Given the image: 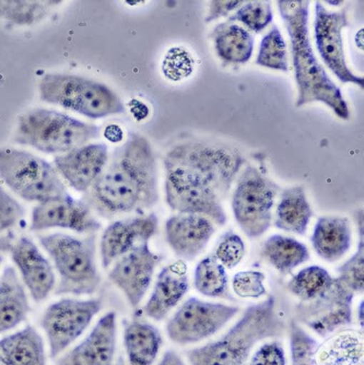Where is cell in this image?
I'll return each instance as SVG.
<instances>
[{
  "label": "cell",
  "instance_id": "11",
  "mask_svg": "<svg viewBox=\"0 0 364 365\" xmlns=\"http://www.w3.org/2000/svg\"><path fill=\"white\" fill-rule=\"evenodd\" d=\"M101 309L100 299L78 300L66 297L49 305L40 324L46 335L51 358L61 356L81 337Z\"/></svg>",
  "mask_w": 364,
  "mask_h": 365
},
{
  "label": "cell",
  "instance_id": "16",
  "mask_svg": "<svg viewBox=\"0 0 364 365\" xmlns=\"http://www.w3.org/2000/svg\"><path fill=\"white\" fill-rule=\"evenodd\" d=\"M100 227L101 223L86 202L76 200L69 195L40 202L31 215V230L34 232L65 229L92 235Z\"/></svg>",
  "mask_w": 364,
  "mask_h": 365
},
{
  "label": "cell",
  "instance_id": "3",
  "mask_svg": "<svg viewBox=\"0 0 364 365\" xmlns=\"http://www.w3.org/2000/svg\"><path fill=\"white\" fill-rule=\"evenodd\" d=\"M285 325L275 312V297L251 305L223 337L187 351L191 365H248L253 348L280 337Z\"/></svg>",
  "mask_w": 364,
  "mask_h": 365
},
{
  "label": "cell",
  "instance_id": "37",
  "mask_svg": "<svg viewBox=\"0 0 364 365\" xmlns=\"http://www.w3.org/2000/svg\"><path fill=\"white\" fill-rule=\"evenodd\" d=\"M194 58L184 47L168 49L162 63V71L168 79L181 81L189 77L194 71Z\"/></svg>",
  "mask_w": 364,
  "mask_h": 365
},
{
  "label": "cell",
  "instance_id": "28",
  "mask_svg": "<svg viewBox=\"0 0 364 365\" xmlns=\"http://www.w3.org/2000/svg\"><path fill=\"white\" fill-rule=\"evenodd\" d=\"M313 210L303 186L285 188L275 209V227L285 232L304 235L308 231Z\"/></svg>",
  "mask_w": 364,
  "mask_h": 365
},
{
  "label": "cell",
  "instance_id": "12",
  "mask_svg": "<svg viewBox=\"0 0 364 365\" xmlns=\"http://www.w3.org/2000/svg\"><path fill=\"white\" fill-rule=\"evenodd\" d=\"M233 305L206 302L197 297L185 301L166 324V333L174 344H192L218 333L238 315Z\"/></svg>",
  "mask_w": 364,
  "mask_h": 365
},
{
  "label": "cell",
  "instance_id": "38",
  "mask_svg": "<svg viewBox=\"0 0 364 365\" xmlns=\"http://www.w3.org/2000/svg\"><path fill=\"white\" fill-rule=\"evenodd\" d=\"M363 240L359 242L355 255L347 260L338 269V280L351 292L363 293L364 290V253Z\"/></svg>",
  "mask_w": 364,
  "mask_h": 365
},
{
  "label": "cell",
  "instance_id": "22",
  "mask_svg": "<svg viewBox=\"0 0 364 365\" xmlns=\"http://www.w3.org/2000/svg\"><path fill=\"white\" fill-rule=\"evenodd\" d=\"M187 264L180 259L160 272L147 304L143 307L146 317L153 321H162L173 309L178 307L188 292Z\"/></svg>",
  "mask_w": 364,
  "mask_h": 365
},
{
  "label": "cell",
  "instance_id": "30",
  "mask_svg": "<svg viewBox=\"0 0 364 365\" xmlns=\"http://www.w3.org/2000/svg\"><path fill=\"white\" fill-rule=\"evenodd\" d=\"M262 256L277 272L288 274L310 259V252L301 242L277 235L266 240Z\"/></svg>",
  "mask_w": 364,
  "mask_h": 365
},
{
  "label": "cell",
  "instance_id": "23",
  "mask_svg": "<svg viewBox=\"0 0 364 365\" xmlns=\"http://www.w3.org/2000/svg\"><path fill=\"white\" fill-rule=\"evenodd\" d=\"M310 242L320 258L329 262H338L351 247L350 221L338 215L320 217L314 227Z\"/></svg>",
  "mask_w": 364,
  "mask_h": 365
},
{
  "label": "cell",
  "instance_id": "18",
  "mask_svg": "<svg viewBox=\"0 0 364 365\" xmlns=\"http://www.w3.org/2000/svg\"><path fill=\"white\" fill-rule=\"evenodd\" d=\"M11 259L26 292L33 300L42 302L56 288V276L49 260L29 237L14 242Z\"/></svg>",
  "mask_w": 364,
  "mask_h": 365
},
{
  "label": "cell",
  "instance_id": "43",
  "mask_svg": "<svg viewBox=\"0 0 364 365\" xmlns=\"http://www.w3.org/2000/svg\"><path fill=\"white\" fill-rule=\"evenodd\" d=\"M246 1L238 0V1H211L209 3V11L206 16V24L215 21L221 16H227L230 12L238 9L241 6L244 5Z\"/></svg>",
  "mask_w": 364,
  "mask_h": 365
},
{
  "label": "cell",
  "instance_id": "25",
  "mask_svg": "<svg viewBox=\"0 0 364 365\" xmlns=\"http://www.w3.org/2000/svg\"><path fill=\"white\" fill-rule=\"evenodd\" d=\"M0 356L8 365H46L44 341L33 326L0 339Z\"/></svg>",
  "mask_w": 364,
  "mask_h": 365
},
{
  "label": "cell",
  "instance_id": "32",
  "mask_svg": "<svg viewBox=\"0 0 364 365\" xmlns=\"http://www.w3.org/2000/svg\"><path fill=\"white\" fill-rule=\"evenodd\" d=\"M194 286L201 294L215 299H231L227 269L213 255L207 256L197 264Z\"/></svg>",
  "mask_w": 364,
  "mask_h": 365
},
{
  "label": "cell",
  "instance_id": "35",
  "mask_svg": "<svg viewBox=\"0 0 364 365\" xmlns=\"http://www.w3.org/2000/svg\"><path fill=\"white\" fill-rule=\"evenodd\" d=\"M273 20V12L271 1L253 0V1H246V4L241 6L233 16H230L228 21L241 22L248 30L258 34L264 31Z\"/></svg>",
  "mask_w": 364,
  "mask_h": 365
},
{
  "label": "cell",
  "instance_id": "34",
  "mask_svg": "<svg viewBox=\"0 0 364 365\" xmlns=\"http://www.w3.org/2000/svg\"><path fill=\"white\" fill-rule=\"evenodd\" d=\"M256 65L262 66L265 68L273 71H289L288 63L287 44L285 38L277 26L273 29L263 38L257 55Z\"/></svg>",
  "mask_w": 364,
  "mask_h": 365
},
{
  "label": "cell",
  "instance_id": "2",
  "mask_svg": "<svg viewBox=\"0 0 364 365\" xmlns=\"http://www.w3.org/2000/svg\"><path fill=\"white\" fill-rule=\"evenodd\" d=\"M279 11L291 40L292 63L299 96L297 108L320 102L334 110L341 120H349L348 104L314 54L308 36L310 3L305 0L278 1Z\"/></svg>",
  "mask_w": 364,
  "mask_h": 365
},
{
  "label": "cell",
  "instance_id": "47",
  "mask_svg": "<svg viewBox=\"0 0 364 365\" xmlns=\"http://www.w3.org/2000/svg\"><path fill=\"white\" fill-rule=\"evenodd\" d=\"M1 262H3V257L0 255V264H1Z\"/></svg>",
  "mask_w": 364,
  "mask_h": 365
},
{
  "label": "cell",
  "instance_id": "29",
  "mask_svg": "<svg viewBox=\"0 0 364 365\" xmlns=\"http://www.w3.org/2000/svg\"><path fill=\"white\" fill-rule=\"evenodd\" d=\"M216 53L230 63H246L254 51V38L246 29L226 21L218 24L211 33Z\"/></svg>",
  "mask_w": 364,
  "mask_h": 365
},
{
  "label": "cell",
  "instance_id": "42",
  "mask_svg": "<svg viewBox=\"0 0 364 365\" xmlns=\"http://www.w3.org/2000/svg\"><path fill=\"white\" fill-rule=\"evenodd\" d=\"M250 365H285V354L281 342L273 340L259 346Z\"/></svg>",
  "mask_w": 364,
  "mask_h": 365
},
{
  "label": "cell",
  "instance_id": "5",
  "mask_svg": "<svg viewBox=\"0 0 364 365\" xmlns=\"http://www.w3.org/2000/svg\"><path fill=\"white\" fill-rule=\"evenodd\" d=\"M39 242L59 274L57 295H91L98 290L102 279L96 264L94 237L78 239L53 233L42 235Z\"/></svg>",
  "mask_w": 364,
  "mask_h": 365
},
{
  "label": "cell",
  "instance_id": "44",
  "mask_svg": "<svg viewBox=\"0 0 364 365\" xmlns=\"http://www.w3.org/2000/svg\"><path fill=\"white\" fill-rule=\"evenodd\" d=\"M159 365H185L184 361L176 351H170L164 354L163 358L160 361Z\"/></svg>",
  "mask_w": 364,
  "mask_h": 365
},
{
  "label": "cell",
  "instance_id": "27",
  "mask_svg": "<svg viewBox=\"0 0 364 365\" xmlns=\"http://www.w3.org/2000/svg\"><path fill=\"white\" fill-rule=\"evenodd\" d=\"M124 346L128 365H153L162 346L161 334L151 324L133 319L125 325Z\"/></svg>",
  "mask_w": 364,
  "mask_h": 365
},
{
  "label": "cell",
  "instance_id": "33",
  "mask_svg": "<svg viewBox=\"0 0 364 365\" xmlns=\"http://www.w3.org/2000/svg\"><path fill=\"white\" fill-rule=\"evenodd\" d=\"M335 280L336 278H333L325 268L310 266L293 276L288 289L302 303L312 302L332 288Z\"/></svg>",
  "mask_w": 364,
  "mask_h": 365
},
{
  "label": "cell",
  "instance_id": "15",
  "mask_svg": "<svg viewBox=\"0 0 364 365\" xmlns=\"http://www.w3.org/2000/svg\"><path fill=\"white\" fill-rule=\"evenodd\" d=\"M160 257L149 247V243L136 246L131 252L115 260L108 279L126 297L133 309L141 305L151 284Z\"/></svg>",
  "mask_w": 364,
  "mask_h": 365
},
{
  "label": "cell",
  "instance_id": "10",
  "mask_svg": "<svg viewBox=\"0 0 364 365\" xmlns=\"http://www.w3.org/2000/svg\"><path fill=\"white\" fill-rule=\"evenodd\" d=\"M164 169L166 202L173 211L203 215L220 227L226 225L222 199L211 185L180 165L164 163Z\"/></svg>",
  "mask_w": 364,
  "mask_h": 365
},
{
  "label": "cell",
  "instance_id": "8",
  "mask_svg": "<svg viewBox=\"0 0 364 365\" xmlns=\"http://www.w3.org/2000/svg\"><path fill=\"white\" fill-rule=\"evenodd\" d=\"M0 180L26 202L40 204L69 195L51 163L14 148L0 149Z\"/></svg>",
  "mask_w": 364,
  "mask_h": 365
},
{
  "label": "cell",
  "instance_id": "4",
  "mask_svg": "<svg viewBox=\"0 0 364 365\" xmlns=\"http://www.w3.org/2000/svg\"><path fill=\"white\" fill-rule=\"evenodd\" d=\"M100 127L57 110L33 108L20 115L14 143L49 155H63L98 138Z\"/></svg>",
  "mask_w": 364,
  "mask_h": 365
},
{
  "label": "cell",
  "instance_id": "6",
  "mask_svg": "<svg viewBox=\"0 0 364 365\" xmlns=\"http://www.w3.org/2000/svg\"><path fill=\"white\" fill-rule=\"evenodd\" d=\"M42 101L98 120L126 110L121 98L102 82L69 75L46 73L39 83Z\"/></svg>",
  "mask_w": 364,
  "mask_h": 365
},
{
  "label": "cell",
  "instance_id": "26",
  "mask_svg": "<svg viewBox=\"0 0 364 365\" xmlns=\"http://www.w3.org/2000/svg\"><path fill=\"white\" fill-rule=\"evenodd\" d=\"M363 331L340 329L328 336L316 354L318 365H363Z\"/></svg>",
  "mask_w": 364,
  "mask_h": 365
},
{
  "label": "cell",
  "instance_id": "7",
  "mask_svg": "<svg viewBox=\"0 0 364 365\" xmlns=\"http://www.w3.org/2000/svg\"><path fill=\"white\" fill-rule=\"evenodd\" d=\"M163 163L176 164L205 180L223 200L246 159L238 149L226 143L189 139L171 147Z\"/></svg>",
  "mask_w": 364,
  "mask_h": 365
},
{
  "label": "cell",
  "instance_id": "17",
  "mask_svg": "<svg viewBox=\"0 0 364 365\" xmlns=\"http://www.w3.org/2000/svg\"><path fill=\"white\" fill-rule=\"evenodd\" d=\"M110 155L104 143H86L55 157L54 165L63 182L78 192H89L106 169Z\"/></svg>",
  "mask_w": 364,
  "mask_h": 365
},
{
  "label": "cell",
  "instance_id": "36",
  "mask_svg": "<svg viewBox=\"0 0 364 365\" xmlns=\"http://www.w3.org/2000/svg\"><path fill=\"white\" fill-rule=\"evenodd\" d=\"M320 344L310 334L295 323L290 325L291 365H318L316 354Z\"/></svg>",
  "mask_w": 364,
  "mask_h": 365
},
{
  "label": "cell",
  "instance_id": "45",
  "mask_svg": "<svg viewBox=\"0 0 364 365\" xmlns=\"http://www.w3.org/2000/svg\"><path fill=\"white\" fill-rule=\"evenodd\" d=\"M113 365H126L125 364L124 359L121 358V356H119L118 359H117L116 361H115L114 364Z\"/></svg>",
  "mask_w": 364,
  "mask_h": 365
},
{
  "label": "cell",
  "instance_id": "24",
  "mask_svg": "<svg viewBox=\"0 0 364 365\" xmlns=\"http://www.w3.org/2000/svg\"><path fill=\"white\" fill-rule=\"evenodd\" d=\"M28 292L14 267L0 276V335L21 325L30 313Z\"/></svg>",
  "mask_w": 364,
  "mask_h": 365
},
{
  "label": "cell",
  "instance_id": "1",
  "mask_svg": "<svg viewBox=\"0 0 364 365\" xmlns=\"http://www.w3.org/2000/svg\"><path fill=\"white\" fill-rule=\"evenodd\" d=\"M157 160L151 143L129 134L86 195V204L103 217L143 212L157 204Z\"/></svg>",
  "mask_w": 364,
  "mask_h": 365
},
{
  "label": "cell",
  "instance_id": "31",
  "mask_svg": "<svg viewBox=\"0 0 364 365\" xmlns=\"http://www.w3.org/2000/svg\"><path fill=\"white\" fill-rule=\"evenodd\" d=\"M61 4L59 0H0V20L12 26H34Z\"/></svg>",
  "mask_w": 364,
  "mask_h": 365
},
{
  "label": "cell",
  "instance_id": "41",
  "mask_svg": "<svg viewBox=\"0 0 364 365\" xmlns=\"http://www.w3.org/2000/svg\"><path fill=\"white\" fill-rule=\"evenodd\" d=\"M24 215L21 205L0 185V235L16 227Z\"/></svg>",
  "mask_w": 364,
  "mask_h": 365
},
{
  "label": "cell",
  "instance_id": "21",
  "mask_svg": "<svg viewBox=\"0 0 364 365\" xmlns=\"http://www.w3.org/2000/svg\"><path fill=\"white\" fill-rule=\"evenodd\" d=\"M215 231L213 221L199 215L178 213L166 223V242L182 260L201 255Z\"/></svg>",
  "mask_w": 364,
  "mask_h": 365
},
{
  "label": "cell",
  "instance_id": "19",
  "mask_svg": "<svg viewBox=\"0 0 364 365\" xmlns=\"http://www.w3.org/2000/svg\"><path fill=\"white\" fill-rule=\"evenodd\" d=\"M158 218L154 213L138 215L113 222L103 232L100 242L101 262L110 268L115 260L136 246L148 243L157 233Z\"/></svg>",
  "mask_w": 364,
  "mask_h": 365
},
{
  "label": "cell",
  "instance_id": "14",
  "mask_svg": "<svg viewBox=\"0 0 364 365\" xmlns=\"http://www.w3.org/2000/svg\"><path fill=\"white\" fill-rule=\"evenodd\" d=\"M353 293L336 278L332 288L312 302L302 303L298 319L323 338L353 323Z\"/></svg>",
  "mask_w": 364,
  "mask_h": 365
},
{
  "label": "cell",
  "instance_id": "13",
  "mask_svg": "<svg viewBox=\"0 0 364 365\" xmlns=\"http://www.w3.org/2000/svg\"><path fill=\"white\" fill-rule=\"evenodd\" d=\"M349 26L348 8L329 11L320 1L315 4L314 36L323 61L339 81L363 88V77L355 75L345 61L343 30Z\"/></svg>",
  "mask_w": 364,
  "mask_h": 365
},
{
  "label": "cell",
  "instance_id": "39",
  "mask_svg": "<svg viewBox=\"0 0 364 365\" xmlns=\"http://www.w3.org/2000/svg\"><path fill=\"white\" fill-rule=\"evenodd\" d=\"M213 256L226 269H233L246 256V244L238 235L228 232L218 243Z\"/></svg>",
  "mask_w": 364,
  "mask_h": 365
},
{
  "label": "cell",
  "instance_id": "20",
  "mask_svg": "<svg viewBox=\"0 0 364 365\" xmlns=\"http://www.w3.org/2000/svg\"><path fill=\"white\" fill-rule=\"evenodd\" d=\"M116 340V313L108 312L98 319L89 335L59 361V365H113Z\"/></svg>",
  "mask_w": 364,
  "mask_h": 365
},
{
  "label": "cell",
  "instance_id": "46",
  "mask_svg": "<svg viewBox=\"0 0 364 365\" xmlns=\"http://www.w3.org/2000/svg\"><path fill=\"white\" fill-rule=\"evenodd\" d=\"M0 365H8L1 356H0Z\"/></svg>",
  "mask_w": 364,
  "mask_h": 365
},
{
  "label": "cell",
  "instance_id": "9",
  "mask_svg": "<svg viewBox=\"0 0 364 365\" xmlns=\"http://www.w3.org/2000/svg\"><path fill=\"white\" fill-rule=\"evenodd\" d=\"M279 192L280 187L253 165H248L238 176L232 210L236 222L251 239L261 237L268 231Z\"/></svg>",
  "mask_w": 364,
  "mask_h": 365
},
{
  "label": "cell",
  "instance_id": "40",
  "mask_svg": "<svg viewBox=\"0 0 364 365\" xmlns=\"http://www.w3.org/2000/svg\"><path fill=\"white\" fill-rule=\"evenodd\" d=\"M265 274L256 270H246L234 274L232 288L234 293L242 299H259L266 294Z\"/></svg>",
  "mask_w": 364,
  "mask_h": 365
}]
</instances>
